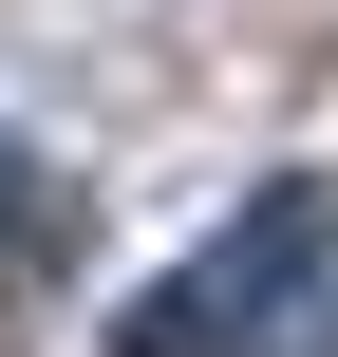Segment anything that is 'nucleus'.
Returning <instances> with one entry per match:
<instances>
[{
	"mask_svg": "<svg viewBox=\"0 0 338 357\" xmlns=\"http://www.w3.org/2000/svg\"><path fill=\"white\" fill-rule=\"evenodd\" d=\"M320 282H338V207L320 188H263L188 282H151L113 357H320Z\"/></svg>",
	"mask_w": 338,
	"mask_h": 357,
	"instance_id": "1",
	"label": "nucleus"
},
{
	"mask_svg": "<svg viewBox=\"0 0 338 357\" xmlns=\"http://www.w3.org/2000/svg\"><path fill=\"white\" fill-rule=\"evenodd\" d=\"M56 264H75V169H38V151L0 132V301L56 282Z\"/></svg>",
	"mask_w": 338,
	"mask_h": 357,
	"instance_id": "2",
	"label": "nucleus"
}]
</instances>
